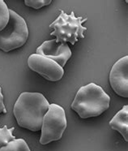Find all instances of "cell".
Wrapping results in <instances>:
<instances>
[{
  "mask_svg": "<svg viewBox=\"0 0 128 151\" xmlns=\"http://www.w3.org/2000/svg\"><path fill=\"white\" fill-rule=\"evenodd\" d=\"M49 102L40 93H22L15 103L13 113L18 124L30 131H39Z\"/></svg>",
  "mask_w": 128,
  "mask_h": 151,
  "instance_id": "cell-1",
  "label": "cell"
},
{
  "mask_svg": "<svg viewBox=\"0 0 128 151\" xmlns=\"http://www.w3.org/2000/svg\"><path fill=\"white\" fill-rule=\"evenodd\" d=\"M28 65L33 72L49 81H58L62 79L64 74L63 68L57 63L36 54H33L29 57Z\"/></svg>",
  "mask_w": 128,
  "mask_h": 151,
  "instance_id": "cell-6",
  "label": "cell"
},
{
  "mask_svg": "<svg viewBox=\"0 0 128 151\" xmlns=\"http://www.w3.org/2000/svg\"><path fill=\"white\" fill-rule=\"evenodd\" d=\"M86 20L87 18L84 17H76L73 12L67 15L64 11H60L59 17L49 25V28L54 29L50 35L56 37L57 42H68L74 45L79 38H84V33L87 28L82 24Z\"/></svg>",
  "mask_w": 128,
  "mask_h": 151,
  "instance_id": "cell-3",
  "label": "cell"
},
{
  "mask_svg": "<svg viewBox=\"0 0 128 151\" xmlns=\"http://www.w3.org/2000/svg\"><path fill=\"white\" fill-rule=\"evenodd\" d=\"M36 55L51 59L63 68L72 54L67 43L57 42L55 40H49L44 42L37 47Z\"/></svg>",
  "mask_w": 128,
  "mask_h": 151,
  "instance_id": "cell-7",
  "label": "cell"
},
{
  "mask_svg": "<svg viewBox=\"0 0 128 151\" xmlns=\"http://www.w3.org/2000/svg\"><path fill=\"white\" fill-rule=\"evenodd\" d=\"M9 21V9L4 0H0V31L3 30Z\"/></svg>",
  "mask_w": 128,
  "mask_h": 151,
  "instance_id": "cell-12",
  "label": "cell"
},
{
  "mask_svg": "<svg viewBox=\"0 0 128 151\" xmlns=\"http://www.w3.org/2000/svg\"><path fill=\"white\" fill-rule=\"evenodd\" d=\"M1 113H7V110L5 108L4 102V95L2 93V88L0 87V114Z\"/></svg>",
  "mask_w": 128,
  "mask_h": 151,
  "instance_id": "cell-14",
  "label": "cell"
},
{
  "mask_svg": "<svg viewBox=\"0 0 128 151\" xmlns=\"http://www.w3.org/2000/svg\"><path fill=\"white\" fill-rule=\"evenodd\" d=\"M112 129L120 132L125 141H128V106H124L109 122Z\"/></svg>",
  "mask_w": 128,
  "mask_h": 151,
  "instance_id": "cell-9",
  "label": "cell"
},
{
  "mask_svg": "<svg viewBox=\"0 0 128 151\" xmlns=\"http://www.w3.org/2000/svg\"><path fill=\"white\" fill-rule=\"evenodd\" d=\"M110 98L101 86L90 83L78 90L72 109L82 119L102 115L109 107Z\"/></svg>",
  "mask_w": 128,
  "mask_h": 151,
  "instance_id": "cell-2",
  "label": "cell"
},
{
  "mask_svg": "<svg viewBox=\"0 0 128 151\" xmlns=\"http://www.w3.org/2000/svg\"><path fill=\"white\" fill-rule=\"evenodd\" d=\"M128 57L125 56L115 63L109 74L112 89L118 95L128 97Z\"/></svg>",
  "mask_w": 128,
  "mask_h": 151,
  "instance_id": "cell-8",
  "label": "cell"
},
{
  "mask_svg": "<svg viewBox=\"0 0 128 151\" xmlns=\"http://www.w3.org/2000/svg\"><path fill=\"white\" fill-rule=\"evenodd\" d=\"M0 151H31L26 141L24 139H16L10 141L5 146L0 149Z\"/></svg>",
  "mask_w": 128,
  "mask_h": 151,
  "instance_id": "cell-10",
  "label": "cell"
},
{
  "mask_svg": "<svg viewBox=\"0 0 128 151\" xmlns=\"http://www.w3.org/2000/svg\"><path fill=\"white\" fill-rule=\"evenodd\" d=\"M29 37L28 26L23 17L9 9V21L0 31V50L9 52L25 44Z\"/></svg>",
  "mask_w": 128,
  "mask_h": 151,
  "instance_id": "cell-4",
  "label": "cell"
},
{
  "mask_svg": "<svg viewBox=\"0 0 128 151\" xmlns=\"http://www.w3.org/2000/svg\"><path fill=\"white\" fill-rule=\"evenodd\" d=\"M51 0H25L24 4L28 7L34 9H40L45 6H48L51 4Z\"/></svg>",
  "mask_w": 128,
  "mask_h": 151,
  "instance_id": "cell-13",
  "label": "cell"
},
{
  "mask_svg": "<svg viewBox=\"0 0 128 151\" xmlns=\"http://www.w3.org/2000/svg\"><path fill=\"white\" fill-rule=\"evenodd\" d=\"M14 130L15 128H7V126L0 128V149L8 144L10 141L16 140V137L12 135Z\"/></svg>",
  "mask_w": 128,
  "mask_h": 151,
  "instance_id": "cell-11",
  "label": "cell"
},
{
  "mask_svg": "<svg viewBox=\"0 0 128 151\" xmlns=\"http://www.w3.org/2000/svg\"><path fill=\"white\" fill-rule=\"evenodd\" d=\"M66 128L67 118L63 108L54 103L50 104L43 118L40 143L46 145L59 141L62 138Z\"/></svg>",
  "mask_w": 128,
  "mask_h": 151,
  "instance_id": "cell-5",
  "label": "cell"
}]
</instances>
